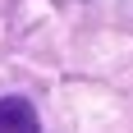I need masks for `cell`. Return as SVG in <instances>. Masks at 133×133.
I'll use <instances>...</instances> for the list:
<instances>
[{
  "instance_id": "1",
  "label": "cell",
  "mask_w": 133,
  "mask_h": 133,
  "mask_svg": "<svg viewBox=\"0 0 133 133\" xmlns=\"http://www.w3.org/2000/svg\"><path fill=\"white\" fill-rule=\"evenodd\" d=\"M0 133H41L37 110L23 96H0Z\"/></svg>"
}]
</instances>
